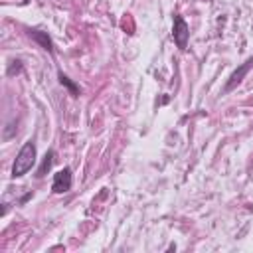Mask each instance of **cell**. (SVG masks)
Segmentation results:
<instances>
[{"mask_svg":"<svg viewBox=\"0 0 253 253\" xmlns=\"http://www.w3.org/2000/svg\"><path fill=\"white\" fill-rule=\"evenodd\" d=\"M36 144L32 142V140H28L22 148H20V152H18V156H16V160H14V166H12V178H20V176H24L26 172H30L32 170V166L36 164Z\"/></svg>","mask_w":253,"mask_h":253,"instance_id":"cell-1","label":"cell"},{"mask_svg":"<svg viewBox=\"0 0 253 253\" xmlns=\"http://www.w3.org/2000/svg\"><path fill=\"white\" fill-rule=\"evenodd\" d=\"M172 38H174V42H176V45H178L180 49H186V45H188V38H190V28H188L186 20H184L180 14L174 16Z\"/></svg>","mask_w":253,"mask_h":253,"instance_id":"cell-2","label":"cell"},{"mask_svg":"<svg viewBox=\"0 0 253 253\" xmlns=\"http://www.w3.org/2000/svg\"><path fill=\"white\" fill-rule=\"evenodd\" d=\"M51 190H53V194H65V192L71 190V170L67 166L53 174Z\"/></svg>","mask_w":253,"mask_h":253,"instance_id":"cell-3","label":"cell"},{"mask_svg":"<svg viewBox=\"0 0 253 253\" xmlns=\"http://www.w3.org/2000/svg\"><path fill=\"white\" fill-rule=\"evenodd\" d=\"M251 67H253V57H249V59H247V61H245V63H243L239 69H235V71L231 73L229 81L225 83V91H231L235 85H239V83H241V79L245 77V73H247Z\"/></svg>","mask_w":253,"mask_h":253,"instance_id":"cell-4","label":"cell"},{"mask_svg":"<svg viewBox=\"0 0 253 253\" xmlns=\"http://www.w3.org/2000/svg\"><path fill=\"white\" fill-rule=\"evenodd\" d=\"M30 38L36 40L45 51L53 53V42H51V38L47 36V32H42V30H30Z\"/></svg>","mask_w":253,"mask_h":253,"instance_id":"cell-5","label":"cell"},{"mask_svg":"<svg viewBox=\"0 0 253 253\" xmlns=\"http://www.w3.org/2000/svg\"><path fill=\"white\" fill-rule=\"evenodd\" d=\"M53 156H55V152H53V150H49V152H47V154L43 156V162H42V166L38 168V174H36L38 178L45 176V172H47V170L51 168V164H53Z\"/></svg>","mask_w":253,"mask_h":253,"instance_id":"cell-6","label":"cell"},{"mask_svg":"<svg viewBox=\"0 0 253 253\" xmlns=\"http://www.w3.org/2000/svg\"><path fill=\"white\" fill-rule=\"evenodd\" d=\"M59 83H61V85H65V87L71 91V95H73V97H77V95H79V87H77V85H75V83H73V81H71L67 75L59 73Z\"/></svg>","mask_w":253,"mask_h":253,"instance_id":"cell-7","label":"cell"},{"mask_svg":"<svg viewBox=\"0 0 253 253\" xmlns=\"http://www.w3.org/2000/svg\"><path fill=\"white\" fill-rule=\"evenodd\" d=\"M22 71V63L20 61H12L10 69H8V75H14V73H20Z\"/></svg>","mask_w":253,"mask_h":253,"instance_id":"cell-8","label":"cell"}]
</instances>
